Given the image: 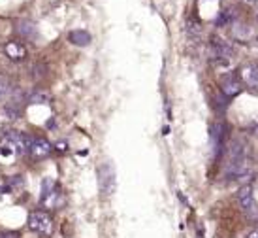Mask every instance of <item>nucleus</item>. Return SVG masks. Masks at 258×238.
<instances>
[{
  "instance_id": "obj_1",
  "label": "nucleus",
  "mask_w": 258,
  "mask_h": 238,
  "mask_svg": "<svg viewBox=\"0 0 258 238\" xmlns=\"http://www.w3.org/2000/svg\"><path fill=\"white\" fill-rule=\"evenodd\" d=\"M30 142L32 138H29L21 130H6V134L2 138V144H0V155H25L29 153Z\"/></svg>"
},
{
  "instance_id": "obj_2",
  "label": "nucleus",
  "mask_w": 258,
  "mask_h": 238,
  "mask_svg": "<svg viewBox=\"0 0 258 238\" xmlns=\"http://www.w3.org/2000/svg\"><path fill=\"white\" fill-rule=\"evenodd\" d=\"M64 202L62 199V193H60V187H58L57 183L53 180H43L42 183V197H40V204H42L43 208H49V210H55L58 208L60 204Z\"/></svg>"
},
{
  "instance_id": "obj_3",
  "label": "nucleus",
  "mask_w": 258,
  "mask_h": 238,
  "mask_svg": "<svg viewBox=\"0 0 258 238\" xmlns=\"http://www.w3.org/2000/svg\"><path fill=\"white\" fill-rule=\"evenodd\" d=\"M98 187L102 197H111L117 189V178H115V168L111 163H102L98 166Z\"/></svg>"
},
{
  "instance_id": "obj_4",
  "label": "nucleus",
  "mask_w": 258,
  "mask_h": 238,
  "mask_svg": "<svg viewBox=\"0 0 258 238\" xmlns=\"http://www.w3.org/2000/svg\"><path fill=\"white\" fill-rule=\"evenodd\" d=\"M29 229L34 232H40V234H45L49 236L53 232V219L47 212L43 210H34L29 214Z\"/></svg>"
},
{
  "instance_id": "obj_5",
  "label": "nucleus",
  "mask_w": 258,
  "mask_h": 238,
  "mask_svg": "<svg viewBox=\"0 0 258 238\" xmlns=\"http://www.w3.org/2000/svg\"><path fill=\"white\" fill-rule=\"evenodd\" d=\"M4 53H6V57L10 61H14V63H21L25 59L29 57V50H27V45L19 40H10L6 42L4 45Z\"/></svg>"
},
{
  "instance_id": "obj_6",
  "label": "nucleus",
  "mask_w": 258,
  "mask_h": 238,
  "mask_svg": "<svg viewBox=\"0 0 258 238\" xmlns=\"http://www.w3.org/2000/svg\"><path fill=\"white\" fill-rule=\"evenodd\" d=\"M51 152H53V146H51L49 140H45V138H32L29 148V155L32 159L40 161V159L49 157Z\"/></svg>"
},
{
  "instance_id": "obj_7",
  "label": "nucleus",
  "mask_w": 258,
  "mask_h": 238,
  "mask_svg": "<svg viewBox=\"0 0 258 238\" xmlns=\"http://www.w3.org/2000/svg\"><path fill=\"white\" fill-rule=\"evenodd\" d=\"M237 202H239V206L243 212L247 214H252V212H256V201H254V193H252V185H243V187H239L237 191Z\"/></svg>"
},
{
  "instance_id": "obj_8",
  "label": "nucleus",
  "mask_w": 258,
  "mask_h": 238,
  "mask_svg": "<svg viewBox=\"0 0 258 238\" xmlns=\"http://www.w3.org/2000/svg\"><path fill=\"white\" fill-rule=\"evenodd\" d=\"M239 78L251 91L258 93V65H254V63L243 65L239 68Z\"/></svg>"
},
{
  "instance_id": "obj_9",
  "label": "nucleus",
  "mask_w": 258,
  "mask_h": 238,
  "mask_svg": "<svg viewBox=\"0 0 258 238\" xmlns=\"http://www.w3.org/2000/svg\"><path fill=\"white\" fill-rule=\"evenodd\" d=\"M221 93L224 94V99H234L237 94L241 93V83L236 76L232 74H226L221 81Z\"/></svg>"
},
{
  "instance_id": "obj_10",
  "label": "nucleus",
  "mask_w": 258,
  "mask_h": 238,
  "mask_svg": "<svg viewBox=\"0 0 258 238\" xmlns=\"http://www.w3.org/2000/svg\"><path fill=\"white\" fill-rule=\"evenodd\" d=\"M68 40H70V43H74V45H79V47H85V45H89L91 43V34L87 32V30H72L70 34H68Z\"/></svg>"
},
{
  "instance_id": "obj_11",
  "label": "nucleus",
  "mask_w": 258,
  "mask_h": 238,
  "mask_svg": "<svg viewBox=\"0 0 258 238\" xmlns=\"http://www.w3.org/2000/svg\"><path fill=\"white\" fill-rule=\"evenodd\" d=\"M224 129L226 127L221 125V123H215L211 127V140H213V150H215V153H219V150L222 148V130Z\"/></svg>"
},
{
  "instance_id": "obj_12",
  "label": "nucleus",
  "mask_w": 258,
  "mask_h": 238,
  "mask_svg": "<svg viewBox=\"0 0 258 238\" xmlns=\"http://www.w3.org/2000/svg\"><path fill=\"white\" fill-rule=\"evenodd\" d=\"M51 101L49 93H45V91H36V93H32L29 97V102L30 104H47Z\"/></svg>"
},
{
  "instance_id": "obj_13",
  "label": "nucleus",
  "mask_w": 258,
  "mask_h": 238,
  "mask_svg": "<svg viewBox=\"0 0 258 238\" xmlns=\"http://www.w3.org/2000/svg\"><path fill=\"white\" fill-rule=\"evenodd\" d=\"M17 30L21 32L23 36L25 38H32V36H36V27L32 25V23H29V21H23L19 27H17Z\"/></svg>"
},
{
  "instance_id": "obj_14",
  "label": "nucleus",
  "mask_w": 258,
  "mask_h": 238,
  "mask_svg": "<svg viewBox=\"0 0 258 238\" xmlns=\"http://www.w3.org/2000/svg\"><path fill=\"white\" fill-rule=\"evenodd\" d=\"M12 91V83H10V79L4 78V76H0V101L2 99H6L8 94Z\"/></svg>"
},
{
  "instance_id": "obj_15",
  "label": "nucleus",
  "mask_w": 258,
  "mask_h": 238,
  "mask_svg": "<svg viewBox=\"0 0 258 238\" xmlns=\"http://www.w3.org/2000/svg\"><path fill=\"white\" fill-rule=\"evenodd\" d=\"M0 238H19V232H15V231H4V232H0Z\"/></svg>"
},
{
  "instance_id": "obj_16",
  "label": "nucleus",
  "mask_w": 258,
  "mask_h": 238,
  "mask_svg": "<svg viewBox=\"0 0 258 238\" xmlns=\"http://www.w3.org/2000/svg\"><path fill=\"white\" fill-rule=\"evenodd\" d=\"M66 150H68V144H66V142H58V144H57V152L64 153Z\"/></svg>"
},
{
  "instance_id": "obj_17",
  "label": "nucleus",
  "mask_w": 258,
  "mask_h": 238,
  "mask_svg": "<svg viewBox=\"0 0 258 238\" xmlns=\"http://www.w3.org/2000/svg\"><path fill=\"white\" fill-rule=\"evenodd\" d=\"M249 238H258V229H254V231L249 234Z\"/></svg>"
}]
</instances>
